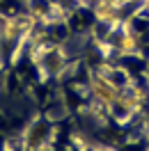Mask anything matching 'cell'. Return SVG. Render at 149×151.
Returning a JSON list of instances; mask_svg holds the SVG:
<instances>
[{"label":"cell","mask_w":149,"mask_h":151,"mask_svg":"<svg viewBox=\"0 0 149 151\" xmlns=\"http://www.w3.org/2000/svg\"><path fill=\"white\" fill-rule=\"evenodd\" d=\"M92 14H94V19H96V21H103V23H108V25L119 19V16H117L119 9H117L115 5H110L108 0H96L94 7H92Z\"/></svg>","instance_id":"cell-1"},{"label":"cell","mask_w":149,"mask_h":151,"mask_svg":"<svg viewBox=\"0 0 149 151\" xmlns=\"http://www.w3.org/2000/svg\"><path fill=\"white\" fill-rule=\"evenodd\" d=\"M76 2H83V5H87V2H92V0H76Z\"/></svg>","instance_id":"cell-2"}]
</instances>
